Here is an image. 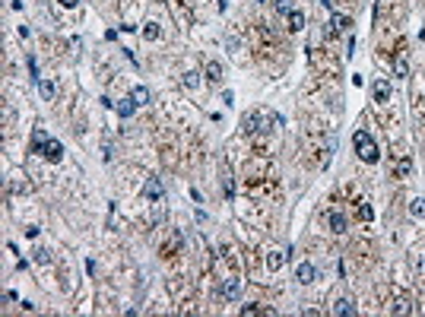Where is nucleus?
Returning <instances> with one entry per match:
<instances>
[{
    "label": "nucleus",
    "instance_id": "a211bd4d",
    "mask_svg": "<svg viewBox=\"0 0 425 317\" xmlns=\"http://www.w3.org/2000/svg\"><path fill=\"white\" fill-rule=\"evenodd\" d=\"M181 86H184V89H197L200 86V73H184V79H181Z\"/></svg>",
    "mask_w": 425,
    "mask_h": 317
},
{
    "label": "nucleus",
    "instance_id": "6ab92c4d",
    "mask_svg": "<svg viewBox=\"0 0 425 317\" xmlns=\"http://www.w3.org/2000/svg\"><path fill=\"white\" fill-rule=\"evenodd\" d=\"M38 96H42L45 102H51L54 98V83H38Z\"/></svg>",
    "mask_w": 425,
    "mask_h": 317
},
{
    "label": "nucleus",
    "instance_id": "ddd939ff",
    "mask_svg": "<svg viewBox=\"0 0 425 317\" xmlns=\"http://www.w3.org/2000/svg\"><path fill=\"white\" fill-rule=\"evenodd\" d=\"M289 254H279V251H273V254H267V269L270 273H276V269L282 267V260H286Z\"/></svg>",
    "mask_w": 425,
    "mask_h": 317
},
{
    "label": "nucleus",
    "instance_id": "a878e982",
    "mask_svg": "<svg viewBox=\"0 0 425 317\" xmlns=\"http://www.w3.org/2000/svg\"><path fill=\"white\" fill-rule=\"evenodd\" d=\"M406 73H409V64L406 60H397V76H406Z\"/></svg>",
    "mask_w": 425,
    "mask_h": 317
},
{
    "label": "nucleus",
    "instance_id": "cd10ccee",
    "mask_svg": "<svg viewBox=\"0 0 425 317\" xmlns=\"http://www.w3.org/2000/svg\"><path fill=\"white\" fill-rule=\"evenodd\" d=\"M241 314H245V317H248V314H260V308H254V305H245V308H241Z\"/></svg>",
    "mask_w": 425,
    "mask_h": 317
},
{
    "label": "nucleus",
    "instance_id": "39448f33",
    "mask_svg": "<svg viewBox=\"0 0 425 317\" xmlns=\"http://www.w3.org/2000/svg\"><path fill=\"white\" fill-rule=\"evenodd\" d=\"M327 222H330V232H336V235H343V232L349 228L346 216H343L340 210H333V213H330V216H327Z\"/></svg>",
    "mask_w": 425,
    "mask_h": 317
},
{
    "label": "nucleus",
    "instance_id": "20e7f679",
    "mask_svg": "<svg viewBox=\"0 0 425 317\" xmlns=\"http://www.w3.org/2000/svg\"><path fill=\"white\" fill-rule=\"evenodd\" d=\"M295 279H299L301 286H311V282L318 279V269H314V264H308V260H305V264H299V267H295Z\"/></svg>",
    "mask_w": 425,
    "mask_h": 317
},
{
    "label": "nucleus",
    "instance_id": "6e6552de",
    "mask_svg": "<svg viewBox=\"0 0 425 317\" xmlns=\"http://www.w3.org/2000/svg\"><path fill=\"white\" fill-rule=\"evenodd\" d=\"M286 16H289V29H292V32L305 29V13H301V10H295V6H292V10H289Z\"/></svg>",
    "mask_w": 425,
    "mask_h": 317
},
{
    "label": "nucleus",
    "instance_id": "4468645a",
    "mask_svg": "<svg viewBox=\"0 0 425 317\" xmlns=\"http://www.w3.org/2000/svg\"><path fill=\"white\" fill-rule=\"evenodd\" d=\"M409 216H413V219H425V197H416L413 203H409Z\"/></svg>",
    "mask_w": 425,
    "mask_h": 317
},
{
    "label": "nucleus",
    "instance_id": "b1692460",
    "mask_svg": "<svg viewBox=\"0 0 425 317\" xmlns=\"http://www.w3.org/2000/svg\"><path fill=\"white\" fill-rule=\"evenodd\" d=\"M29 73H32V79H35V83H42V79H38V64H35V57H29Z\"/></svg>",
    "mask_w": 425,
    "mask_h": 317
},
{
    "label": "nucleus",
    "instance_id": "5701e85b",
    "mask_svg": "<svg viewBox=\"0 0 425 317\" xmlns=\"http://www.w3.org/2000/svg\"><path fill=\"white\" fill-rule=\"evenodd\" d=\"M35 264H42V267L51 264V254H48V251H35Z\"/></svg>",
    "mask_w": 425,
    "mask_h": 317
},
{
    "label": "nucleus",
    "instance_id": "f3484780",
    "mask_svg": "<svg viewBox=\"0 0 425 317\" xmlns=\"http://www.w3.org/2000/svg\"><path fill=\"white\" fill-rule=\"evenodd\" d=\"M159 35H162V29H159L156 23H146V25H143V38H146V42H156Z\"/></svg>",
    "mask_w": 425,
    "mask_h": 317
},
{
    "label": "nucleus",
    "instance_id": "bb28decb",
    "mask_svg": "<svg viewBox=\"0 0 425 317\" xmlns=\"http://www.w3.org/2000/svg\"><path fill=\"white\" fill-rule=\"evenodd\" d=\"M276 10H279V13H289V10H292V0H276Z\"/></svg>",
    "mask_w": 425,
    "mask_h": 317
},
{
    "label": "nucleus",
    "instance_id": "4be33fe9",
    "mask_svg": "<svg viewBox=\"0 0 425 317\" xmlns=\"http://www.w3.org/2000/svg\"><path fill=\"white\" fill-rule=\"evenodd\" d=\"M222 187H225V200L235 197V187H232V178H222Z\"/></svg>",
    "mask_w": 425,
    "mask_h": 317
},
{
    "label": "nucleus",
    "instance_id": "7ed1b4c3",
    "mask_svg": "<svg viewBox=\"0 0 425 317\" xmlns=\"http://www.w3.org/2000/svg\"><path fill=\"white\" fill-rule=\"evenodd\" d=\"M38 156H45L48 162H60V159H64V146H60V140L48 137V140H45V146H42V152H38Z\"/></svg>",
    "mask_w": 425,
    "mask_h": 317
},
{
    "label": "nucleus",
    "instance_id": "9b49d317",
    "mask_svg": "<svg viewBox=\"0 0 425 317\" xmlns=\"http://www.w3.org/2000/svg\"><path fill=\"white\" fill-rule=\"evenodd\" d=\"M372 92H375V102H387V98H390V83H384V79H377Z\"/></svg>",
    "mask_w": 425,
    "mask_h": 317
},
{
    "label": "nucleus",
    "instance_id": "412c9836",
    "mask_svg": "<svg viewBox=\"0 0 425 317\" xmlns=\"http://www.w3.org/2000/svg\"><path fill=\"white\" fill-rule=\"evenodd\" d=\"M390 311H394V314H409V311H413V308H409V305H406V301H403V298H400V301H397V305H394V308H390Z\"/></svg>",
    "mask_w": 425,
    "mask_h": 317
},
{
    "label": "nucleus",
    "instance_id": "9d476101",
    "mask_svg": "<svg viewBox=\"0 0 425 317\" xmlns=\"http://www.w3.org/2000/svg\"><path fill=\"white\" fill-rule=\"evenodd\" d=\"M143 197H146V200H159V197H162V184H159L156 178H150V181H146V187H143Z\"/></svg>",
    "mask_w": 425,
    "mask_h": 317
},
{
    "label": "nucleus",
    "instance_id": "0eeeda50",
    "mask_svg": "<svg viewBox=\"0 0 425 317\" xmlns=\"http://www.w3.org/2000/svg\"><path fill=\"white\" fill-rule=\"evenodd\" d=\"M137 108H140V105H137V98H133V96H130V98H121V102H118V114H121V118H133V111H137Z\"/></svg>",
    "mask_w": 425,
    "mask_h": 317
},
{
    "label": "nucleus",
    "instance_id": "393cba45",
    "mask_svg": "<svg viewBox=\"0 0 425 317\" xmlns=\"http://www.w3.org/2000/svg\"><path fill=\"white\" fill-rule=\"evenodd\" d=\"M359 219H372V206L368 203H359Z\"/></svg>",
    "mask_w": 425,
    "mask_h": 317
},
{
    "label": "nucleus",
    "instance_id": "1a4fd4ad",
    "mask_svg": "<svg viewBox=\"0 0 425 317\" xmlns=\"http://www.w3.org/2000/svg\"><path fill=\"white\" fill-rule=\"evenodd\" d=\"M333 314H336V317L355 314V301H352V298H340V301H336V305H333Z\"/></svg>",
    "mask_w": 425,
    "mask_h": 317
},
{
    "label": "nucleus",
    "instance_id": "f8f14e48",
    "mask_svg": "<svg viewBox=\"0 0 425 317\" xmlns=\"http://www.w3.org/2000/svg\"><path fill=\"white\" fill-rule=\"evenodd\" d=\"M260 114H245V118H241V130L245 133H254V130H260Z\"/></svg>",
    "mask_w": 425,
    "mask_h": 317
},
{
    "label": "nucleus",
    "instance_id": "dca6fc26",
    "mask_svg": "<svg viewBox=\"0 0 425 317\" xmlns=\"http://www.w3.org/2000/svg\"><path fill=\"white\" fill-rule=\"evenodd\" d=\"M133 98H137V105H150V89L146 86H133Z\"/></svg>",
    "mask_w": 425,
    "mask_h": 317
},
{
    "label": "nucleus",
    "instance_id": "aec40b11",
    "mask_svg": "<svg viewBox=\"0 0 425 317\" xmlns=\"http://www.w3.org/2000/svg\"><path fill=\"white\" fill-rule=\"evenodd\" d=\"M394 171H397V178H400V174H409V171H413V159H400Z\"/></svg>",
    "mask_w": 425,
    "mask_h": 317
},
{
    "label": "nucleus",
    "instance_id": "f257e3e1",
    "mask_svg": "<svg viewBox=\"0 0 425 317\" xmlns=\"http://www.w3.org/2000/svg\"><path fill=\"white\" fill-rule=\"evenodd\" d=\"M352 146H355V152H359V159L365 162V165H375V162L381 159V149H377L375 137L368 130H355L352 133Z\"/></svg>",
    "mask_w": 425,
    "mask_h": 317
},
{
    "label": "nucleus",
    "instance_id": "2eb2a0df",
    "mask_svg": "<svg viewBox=\"0 0 425 317\" xmlns=\"http://www.w3.org/2000/svg\"><path fill=\"white\" fill-rule=\"evenodd\" d=\"M206 79H210V83H219V79H222V67H219V60H210V64H206Z\"/></svg>",
    "mask_w": 425,
    "mask_h": 317
},
{
    "label": "nucleus",
    "instance_id": "c85d7f7f",
    "mask_svg": "<svg viewBox=\"0 0 425 317\" xmlns=\"http://www.w3.org/2000/svg\"><path fill=\"white\" fill-rule=\"evenodd\" d=\"M60 3H64V6H70V10H73V6H76L79 0H60Z\"/></svg>",
    "mask_w": 425,
    "mask_h": 317
},
{
    "label": "nucleus",
    "instance_id": "f03ea898",
    "mask_svg": "<svg viewBox=\"0 0 425 317\" xmlns=\"http://www.w3.org/2000/svg\"><path fill=\"white\" fill-rule=\"evenodd\" d=\"M352 25V19L349 16H343V13H330V23H327V35L333 38V35H343V32Z\"/></svg>",
    "mask_w": 425,
    "mask_h": 317
},
{
    "label": "nucleus",
    "instance_id": "423d86ee",
    "mask_svg": "<svg viewBox=\"0 0 425 317\" xmlns=\"http://www.w3.org/2000/svg\"><path fill=\"white\" fill-rule=\"evenodd\" d=\"M241 295V282L238 279H225V286H222V298L225 301H235Z\"/></svg>",
    "mask_w": 425,
    "mask_h": 317
}]
</instances>
